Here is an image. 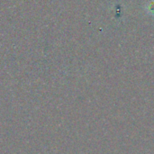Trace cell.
Instances as JSON below:
<instances>
[{"label": "cell", "mask_w": 154, "mask_h": 154, "mask_svg": "<svg viewBox=\"0 0 154 154\" xmlns=\"http://www.w3.org/2000/svg\"><path fill=\"white\" fill-rule=\"evenodd\" d=\"M144 10L145 12L150 14V15H153L154 16V0H150L144 6Z\"/></svg>", "instance_id": "obj_1"}]
</instances>
